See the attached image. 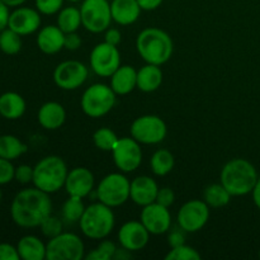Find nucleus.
Instances as JSON below:
<instances>
[{"instance_id":"obj_1","label":"nucleus","mask_w":260,"mask_h":260,"mask_svg":"<svg viewBox=\"0 0 260 260\" xmlns=\"http://www.w3.org/2000/svg\"><path fill=\"white\" fill-rule=\"evenodd\" d=\"M50 194L38 188H25L15 194L10 206V216L15 225L24 229L38 228L51 215Z\"/></svg>"},{"instance_id":"obj_2","label":"nucleus","mask_w":260,"mask_h":260,"mask_svg":"<svg viewBox=\"0 0 260 260\" xmlns=\"http://www.w3.org/2000/svg\"><path fill=\"white\" fill-rule=\"evenodd\" d=\"M136 50L145 62L160 66L172 58L174 45L172 37L165 30L150 27L139 33Z\"/></svg>"},{"instance_id":"obj_3","label":"nucleus","mask_w":260,"mask_h":260,"mask_svg":"<svg viewBox=\"0 0 260 260\" xmlns=\"http://www.w3.org/2000/svg\"><path fill=\"white\" fill-rule=\"evenodd\" d=\"M258 179L255 167L245 159L230 160L223 165L220 174L221 184L233 197H240L253 192Z\"/></svg>"},{"instance_id":"obj_4","label":"nucleus","mask_w":260,"mask_h":260,"mask_svg":"<svg viewBox=\"0 0 260 260\" xmlns=\"http://www.w3.org/2000/svg\"><path fill=\"white\" fill-rule=\"evenodd\" d=\"M68 173V165L62 157L50 155L41 159L33 168L32 183L36 188L51 194L65 187Z\"/></svg>"},{"instance_id":"obj_5","label":"nucleus","mask_w":260,"mask_h":260,"mask_svg":"<svg viewBox=\"0 0 260 260\" xmlns=\"http://www.w3.org/2000/svg\"><path fill=\"white\" fill-rule=\"evenodd\" d=\"M80 230L86 238L91 240H103L113 231L116 217L112 207L104 203H91L85 207L80 221Z\"/></svg>"},{"instance_id":"obj_6","label":"nucleus","mask_w":260,"mask_h":260,"mask_svg":"<svg viewBox=\"0 0 260 260\" xmlns=\"http://www.w3.org/2000/svg\"><path fill=\"white\" fill-rule=\"evenodd\" d=\"M116 95L111 85L93 84L83 93L80 101L81 109L90 118H101L113 109Z\"/></svg>"},{"instance_id":"obj_7","label":"nucleus","mask_w":260,"mask_h":260,"mask_svg":"<svg viewBox=\"0 0 260 260\" xmlns=\"http://www.w3.org/2000/svg\"><path fill=\"white\" fill-rule=\"evenodd\" d=\"M131 182L121 173H111L106 175L96 187V197L99 202L109 207H119L129 200Z\"/></svg>"},{"instance_id":"obj_8","label":"nucleus","mask_w":260,"mask_h":260,"mask_svg":"<svg viewBox=\"0 0 260 260\" xmlns=\"http://www.w3.org/2000/svg\"><path fill=\"white\" fill-rule=\"evenodd\" d=\"M83 258H85V246L76 234L62 231L46 244L47 260H81Z\"/></svg>"},{"instance_id":"obj_9","label":"nucleus","mask_w":260,"mask_h":260,"mask_svg":"<svg viewBox=\"0 0 260 260\" xmlns=\"http://www.w3.org/2000/svg\"><path fill=\"white\" fill-rule=\"evenodd\" d=\"M81 25L90 33H101L111 27V2L83 0L80 7Z\"/></svg>"},{"instance_id":"obj_10","label":"nucleus","mask_w":260,"mask_h":260,"mask_svg":"<svg viewBox=\"0 0 260 260\" xmlns=\"http://www.w3.org/2000/svg\"><path fill=\"white\" fill-rule=\"evenodd\" d=\"M168 128L165 122L155 114H146L131 124V136L142 145H156L165 140Z\"/></svg>"},{"instance_id":"obj_11","label":"nucleus","mask_w":260,"mask_h":260,"mask_svg":"<svg viewBox=\"0 0 260 260\" xmlns=\"http://www.w3.org/2000/svg\"><path fill=\"white\" fill-rule=\"evenodd\" d=\"M210 218V206L201 200L185 202L177 215L178 225L185 233H197L202 230Z\"/></svg>"},{"instance_id":"obj_12","label":"nucleus","mask_w":260,"mask_h":260,"mask_svg":"<svg viewBox=\"0 0 260 260\" xmlns=\"http://www.w3.org/2000/svg\"><path fill=\"white\" fill-rule=\"evenodd\" d=\"M90 68L101 78H111L112 74L121 66V53L117 46L108 42L98 43L91 50Z\"/></svg>"},{"instance_id":"obj_13","label":"nucleus","mask_w":260,"mask_h":260,"mask_svg":"<svg viewBox=\"0 0 260 260\" xmlns=\"http://www.w3.org/2000/svg\"><path fill=\"white\" fill-rule=\"evenodd\" d=\"M114 165L122 173H132L139 169L142 162V150L140 142L134 137H122L112 150Z\"/></svg>"},{"instance_id":"obj_14","label":"nucleus","mask_w":260,"mask_h":260,"mask_svg":"<svg viewBox=\"0 0 260 260\" xmlns=\"http://www.w3.org/2000/svg\"><path fill=\"white\" fill-rule=\"evenodd\" d=\"M89 69L83 62L68 60L58 63L53 71V81L62 90H76L86 81Z\"/></svg>"},{"instance_id":"obj_15","label":"nucleus","mask_w":260,"mask_h":260,"mask_svg":"<svg viewBox=\"0 0 260 260\" xmlns=\"http://www.w3.org/2000/svg\"><path fill=\"white\" fill-rule=\"evenodd\" d=\"M140 221L151 235H162L170 230L172 215L169 208L154 202L142 208Z\"/></svg>"},{"instance_id":"obj_16","label":"nucleus","mask_w":260,"mask_h":260,"mask_svg":"<svg viewBox=\"0 0 260 260\" xmlns=\"http://www.w3.org/2000/svg\"><path fill=\"white\" fill-rule=\"evenodd\" d=\"M151 234L146 230L141 221H128L118 231V243L121 248L128 251L142 250L149 243Z\"/></svg>"},{"instance_id":"obj_17","label":"nucleus","mask_w":260,"mask_h":260,"mask_svg":"<svg viewBox=\"0 0 260 260\" xmlns=\"http://www.w3.org/2000/svg\"><path fill=\"white\" fill-rule=\"evenodd\" d=\"M41 13L28 7H18L10 13L8 27L20 36L37 32L41 27Z\"/></svg>"},{"instance_id":"obj_18","label":"nucleus","mask_w":260,"mask_h":260,"mask_svg":"<svg viewBox=\"0 0 260 260\" xmlns=\"http://www.w3.org/2000/svg\"><path fill=\"white\" fill-rule=\"evenodd\" d=\"M94 188V175L88 168L78 167L68 173L65 189L69 196L84 198L90 194Z\"/></svg>"},{"instance_id":"obj_19","label":"nucleus","mask_w":260,"mask_h":260,"mask_svg":"<svg viewBox=\"0 0 260 260\" xmlns=\"http://www.w3.org/2000/svg\"><path fill=\"white\" fill-rule=\"evenodd\" d=\"M159 192L157 183L147 175H140L135 178L131 182V192H129V198L137 206L150 205V203L156 202V196Z\"/></svg>"},{"instance_id":"obj_20","label":"nucleus","mask_w":260,"mask_h":260,"mask_svg":"<svg viewBox=\"0 0 260 260\" xmlns=\"http://www.w3.org/2000/svg\"><path fill=\"white\" fill-rule=\"evenodd\" d=\"M65 35L58 25H46L37 35V46L46 55H55L65 46Z\"/></svg>"},{"instance_id":"obj_21","label":"nucleus","mask_w":260,"mask_h":260,"mask_svg":"<svg viewBox=\"0 0 260 260\" xmlns=\"http://www.w3.org/2000/svg\"><path fill=\"white\" fill-rule=\"evenodd\" d=\"M37 118L43 128L48 131H55L65 123L66 111L62 104L57 102H47L41 106Z\"/></svg>"},{"instance_id":"obj_22","label":"nucleus","mask_w":260,"mask_h":260,"mask_svg":"<svg viewBox=\"0 0 260 260\" xmlns=\"http://www.w3.org/2000/svg\"><path fill=\"white\" fill-rule=\"evenodd\" d=\"M141 10L137 0H112L111 2L112 19L117 24H134L139 19Z\"/></svg>"},{"instance_id":"obj_23","label":"nucleus","mask_w":260,"mask_h":260,"mask_svg":"<svg viewBox=\"0 0 260 260\" xmlns=\"http://www.w3.org/2000/svg\"><path fill=\"white\" fill-rule=\"evenodd\" d=\"M111 88L118 95H127L137 88V71L134 66L121 65L111 75Z\"/></svg>"},{"instance_id":"obj_24","label":"nucleus","mask_w":260,"mask_h":260,"mask_svg":"<svg viewBox=\"0 0 260 260\" xmlns=\"http://www.w3.org/2000/svg\"><path fill=\"white\" fill-rule=\"evenodd\" d=\"M25 101L15 91H7L0 95V114L9 121L19 119L25 113Z\"/></svg>"},{"instance_id":"obj_25","label":"nucleus","mask_w":260,"mask_h":260,"mask_svg":"<svg viewBox=\"0 0 260 260\" xmlns=\"http://www.w3.org/2000/svg\"><path fill=\"white\" fill-rule=\"evenodd\" d=\"M162 83V71L159 65L146 63L137 71V88L144 93L157 90Z\"/></svg>"},{"instance_id":"obj_26","label":"nucleus","mask_w":260,"mask_h":260,"mask_svg":"<svg viewBox=\"0 0 260 260\" xmlns=\"http://www.w3.org/2000/svg\"><path fill=\"white\" fill-rule=\"evenodd\" d=\"M18 253L23 260L46 259V245L35 235H25L17 244Z\"/></svg>"},{"instance_id":"obj_27","label":"nucleus","mask_w":260,"mask_h":260,"mask_svg":"<svg viewBox=\"0 0 260 260\" xmlns=\"http://www.w3.org/2000/svg\"><path fill=\"white\" fill-rule=\"evenodd\" d=\"M175 164L174 155L167 149H160L152 154L150 167L152 173L157 177H165L173 170Z\"/></svg>"},{"instance_id":"obj_28","label":"nucleus","mask_w":260,"mask_h":260,"mask_svg":"<svg viewBox=\"0 0 260 260\" xmlns=\"http://www.w3.org/2000/svg\"><path fill=\"white\" fill-rule=\"evenodd\" d=\"M27 152V145L23 144L17 136L3 135L0 136V157L15 160Z\"/></svg>"},{"instance_id":"obj_29","label":"nucleus","mask_w":260,"mask_h":260,"mask_svg":"<svg viewBox=\"0 0 260 260\" xmlns=\"http://www.w3.org/2000/svg\"><path fill=\"white\" fill-rule=\"evenodd\" d=\"M57 25L63 33L76 32L81 25L80 9L75 7L62 8L57 13Z\"/></svg>"},{"instance_id":"obj_30","label":"nucleus","mask_w":260,"mask_h":260,"mask_svg":"<svg viewBox=\"0 0 260 260\" xmlns=\"http://www.w3.org/2000/svg\"><path fill=\"white\" fill-rule=\"evenodd\" d=\"M205 202L210 206V208H221L229 205L233 196L222 184H211L208 185L203 193Z\"/></svg>"},{"instance_id":"obj_31","label":"nucleus","mask_w":260,"mask_h":260,"mask_svg":"<svg viewBox=\"0 0 260 260\" xmlns=\"http://www.w3.org/2000/svg\"><path fill=\"white\" fill-rule=\"evenodd\" d=\"M22 50V36L9 27L0 32V51L5 55H17Z\"/></svg>"},{"instance_id":"obj_32","label":"nucleus","mask_w":260,"mask_h":260,"mask_svg":"<svg viewBox=\"0 0 260 260\" xmlns=\"http://www.w3.org/2000/svg\"><path fill=\"white\" fill-rule=\"evenodd\" d=\"M85 211V206L83 203V198L69 196L62 206V218L69 223L79 222Z\"/></svg>"},{"instance_id":"obj_33","label":"nucleus","mask_w":260,"mask_h":260,"mask_svg":"<svg viewBox=\"0 0 260 260\" xmlns=\"http://www.w3.org/2000/svg\"><path fill=\"white\" fill-rule=\"evenodd\" d=\"M118 136L116 132L112 131L108 127H102L98 128L93 135V141L96 149L102 150V151H111L113 147L116 146L117 141H118Z\"/></svg>"},{"instance_id":"obj_34","label":"nucleus","mask_w":260,"mask_h":260,"mask_svg":"<svg viewBox=\"0 0 260 260\" xmlns=\"http://www.w3.org/2000/svg\"><path fill=\"white\" fill-rule=\"evenodd\" d=\"M117 250V246L113 241L104 240L96 246L95 249L90 251L88 255H85L86 260H111L113 259L114 253Z\"/></svg>"},{"instance_id":"obj_35","label":"nucleus","mask_w":260,"mask_h":260,"mask_svg":"<svg viewBox=\"0 0 260 260\" xmlns=\"http://www.w3.org/2000/svg\"><path fill=\"white\" fill-rule=\"evenodd\" d=\"M201 254L192 246L182 244L175 248H170L169 253L165 255V260H200Z\"/></svg>"},{"instance_id":"obj_36","label":"nucleus","mask_w":260,"mask_h":260,"mask_svg":"<svg viewBox=\"0 0 260 260\" xmlns=\"http://www.w3.org/2000/svg\"><path fill=\"white\" fill-rule=\"evenodd\" d=\"M41 231L47 239H52L55 236L60 235L62 233V221L57 216L50 215L43 220V222L40 225Z\"/></svg>"},{"instance_id":"obj_37","label":"nucleus","mask_w":260,"mask_h":260,"mask_svg":"<svg viewBox=\"0 0 260 260\" xmlns=\"http://www.w3.org/2000/svg\"><path fill=\"white\" fill-rule=\"evenodd\" d=\"M65 0H36V9L45 15L57 14L61 9Z\"/></svg>"},{"instance_id":"obj_38","label":"nucleus","mask_w":260,"mask_h":260,"mask_svg":"<svg viewBox=\"0 0 260 260\" xmlns=\"http://www.w3.org/2000/svg\"><path fill=\"white\" fill-rule=\"evenodd\" d=\"M15 168L12 164V160L0 157V185L8 184L14 179Z\"/></svg>"},{"instance_id":"obj_39","label":"nucleus","mask_w":260,"mask_h":260,"mask_svg":"<svg viewBox=\"0 0 260 260\" xmlns=\"http://www.w3.org/2000/svg\"><path fill=\"white\" fill-rule=\"evenodd\" d=\"M14 179L20 184H28L33 180V168L29 165H19L15 168Z\"/></svg>"},{"instance_id":"obj_40","label":"nucleus","mask_w":260,"mask_h":260,"mask_svg":"<svg viewBox=\"0 0 260 260\" xmlns=\"http://www.w3.org/2000/svg\"><path fill=\"white\" fill-rule=\"evenodd\" d=\"M175 201V194L174 192H173L172 188H161L160 189L159 188V192H157V196H156V202L160 203L161 206H165V207L169 208L170 206L174 203Z\"/></svg>"},{"instance_id":"obj_41","label":"nucleus","mask_w":260,"mask_h":260,"mask_svg":"<svg viewBox=\"0 0 260 260\" xmlns=\"http://www.w3.org/2000/svg\"><path fill=\"white\" fill-rule=\"evenodd\" d=\"M19 253H18L17 246H13L12 244L2 243L0 244V260H19Z\"/></svg>"},{"instance_id":"obj_42","label":"nucleus","mask_w":260,"mask_h":260,"mask_svg":"<svg viewBox=\"0 0 260 260\" xmlns=\"http://www.w3.org/2000/svg\"><path fill=\"white\" fill-rule=\"evenodd\" d=\"M80 46H81V38L78 33L76 32L66 33L65 35V46H63V48H66V50H69V51H75V50H78Z\"/></svg>"},{"instance_id":"obj_43","label":"nucleus","mask_w":260,"mask_h":260,"mask_svg":"<svg viewBox=\"0 0 260 260\" xmlns=\"http://www.w3.org/2000/svg\"><path fill=\"white\" fill-rule=\"evenodd\" d=\"M104 41L111 45L118 46L122 41V35L117 28H108L106 30V36H104Z\"/></svg>"},{"instance_id":"obj_44","label":"nucleus","mask_w":260,"mask_h":260,"mask_svg":"<svg viewBox=\"0 0 260 260\" xmlns=\"http://www.w3.org/2000/svg\"><path fill=\"white\" fill-rule=\"evenodd\" d=\"M9 7L5 5L4 3L0 0V32L3 29L8 27V23H9Z\"/></svg>"},{"instance_id":"obj_45","label":"nucleus","mask_w":260,"mask_h":260,"mask_svg":"<svg viewBox=\"0 0 260 260\" xmlns=\"http://www.w3.org/2000/svg\"><path fill=\"white\" fill-rule=\"evenodd\" d=\"M168 243H169L170 248H175V246H179L184 243V235H183L180 231L174 230L169 234V238H168Z\"/></svg>"},{"instance_id":"obj_46","label":"nucleus","mask_w":260,"mask_h":260,"mask_svg":"<svg viewBox=\"0 0 260 260\" xmlns=\"http://www.w3.org/2000/svg\"><path fill=\"white\" fill-rule=\"evenodd\" d=\"M162 2H164V0H137L139 5L141 7V9L147 10V12L157 9V8L161 5Z\"/></svg>"},{"instance_id":"obj_47","label":"nucleus","mask_w":260,"mask_h":260,"mask_svg":"<svg viewBox=\"0 0 260 260\" xmlns=\"http://www.w3.org/2000/svg\"><path fill=\"white\" fill-rule=\"evenodd\" d=\"M251 193H253L254 203H255L256 207H258L260 210V178L258 179V182H256L255 187H254L253 192H251Z\"/></svg>"},{"instance_id":"obj_48","label":"nucleus","mask_w":260,"mask_h":260,"mask_svg":"<svg viewBox=\"0 0 260 260\" xmlns=\"http://www.w3.org/2000/svg\"><path fill=\"white\" fill-rule=\"evenodd\" d=\"M5 5H8L9 8H18L22 7L27 0H2Z\"/></svg>"},{"instance_id":"obj_49","label":"nucleus","mask_w":260,"mask_h":260,"mask_svg":"<svg viewBox=\"0 0 260 260\" xmlns=\"http://www.w3.org/2000/svg\"><path fill=\"white\" fill-rule=\"evenodd\" d=\"M70 3H79V2H83V0H68Z\"/></svg>"},{"instance_id":"obj_50","label":"nucleus","mask_w":260,"mask_h":260,"mask_svg":"<svg viewBox=\"0 0 260 260\" xmlns=\"http://www.w3.org/2000/svg\"><path fill=\"white\" fill-rule=\"evenodd\" d=\"M2 196H3L2 194V189H0V202H2Z\"/></svg>"},{"instance_id":"obj_51","label":"nucleus","mask_w":260,"mask_h":260,"mask_svg":"<svg viewBox=\"0 0 260 260\" xmlns=\"http://www.w3.org/2000/svg\"><path fill=\"white\" fill-rule=\"evenodd\" d=\"M259 258H260V251H259Z\"/></svg>"},{"instance_id":"obj_52","label":"nucleus","mask_w":260,"mask_h":260,"mask_svg":"<svg viewBox=\"0 0 260 260\" xmlns=\"http://www.w3.org/2000/svg\"><path fill=\"white\" fill-rule=\"evenodd\" d=\"M108 2H112V0H108Z\"/></svg>"},{"instance_id":"obj_53","label":"nucleus","mask_w":260,"mask_h":260,"mask_svg":"<svg viewBox=\"0 0 260 260\" xmlns=\"http://www.w3.org/2000/svg\"><path fill=\"white\" fill-rule=\"evenodd\" d=\"M0 117H2V114H0Z\"/></svg>"}]
</instances>
